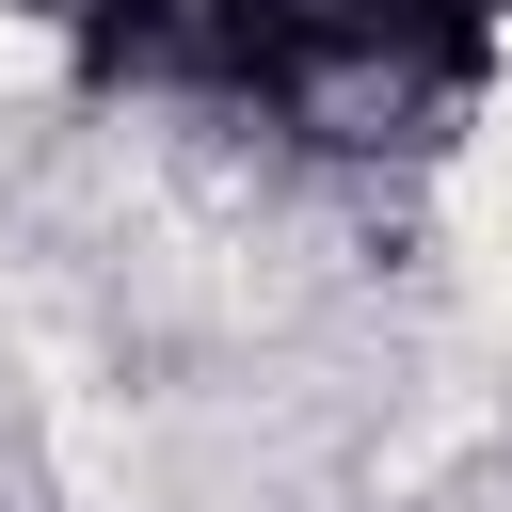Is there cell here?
<instances>
[{"instance_id":"1","label":"cell","mask_w":512,"mask_h":512,"mask_svg":"<svg viewBox=\"0 0 512 512\" xmlns=\"http://www.w3.org/2000/svg\"><path fill=\"white\" fill-rule=\"evenodd\" d=\"M512 64V0H304L288 16V96L272 128L320 160H384V144H448Z\"/></svg>"},{"instance_id":"2","label":"cell","mask_w":512,"mask_h":512,"mask_svg":"<svg viewBox=\"0 0 512 512\" xmlns=\"http://www.w3.org/2000/svg\"><path fill=\"white\" fill-rule=\"evenodd\" d=\"M288 16L304 0H48L80 96H160V112H256L288 96Z\"/></svg>"}]
</instances>
